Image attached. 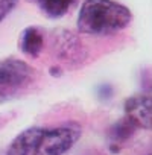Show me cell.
Instances as JSON below:
<instances>
[{"label":"cell","instance_id":"1","mask_svg":"<svg viewBox=\"0 0 152 155\" xmlns=\"http://www.w3.org/2000/svg\"><path fill=\"white\" fill-rule=\"evenodd\" d=\"M81 134V125L76 122L52 128L32 126L11 141L6 155H64L76 144Z\"/></svg>","mask_w":152,"mask_h":155},{"label":"cell","instance_id":"2","mask_svg":"<svg viewBox=\"0 0 152 155\" xmlns=\"http://www.w3.org/2000/svg\"><path fill=\"white\" fill-rule=\"evenodd\" d=\"M132 20L129 8L116 0H85L76 20L78 31L87 35H111Z\"/></svg>","mask_w":152,"mask_h":155},{"label":"cell","instance_id":"3","mask_svg":"<svg viewBox=\"0 0 152 155\" xmlns=\"http://www.w3.org/2000/svg\"><path fill=\"white\" fill-rule=\"evenodd\" d=\"M37 79V71L25 61L8 58L0 61V104L18 97Z\"/></svg>","mask_w":152,"mask_h":155},{"label":"cell","instance_id":"4","mask_svg":"<svg viewBox=\"0 0 152 155\" xmlns=\"http://www.w3.org/2000/svg\"><path fill=\"white\" fill-rule=\"evenodd\" d=\"M52 53L59 61V64L68 67V68H78L81 67L88 52L81 43V40L73 32L56 29L52 34Z\"/></svg>","mask_w":152,"mask_h":155},{"label":"cell","instance_id":"5","mask_svg":"<svg viewBox=\"0 0 152 155\" xmlns=\"http://www.w3.org/2000/svg\"><path fill=\"white\" fill-rule=\"evenodd\" d=\"M125 116L129 117L138 129H150L152 126V104L149 96H134L125 102Z\"/></svg>","mask_w":152,"mask_h":155},{"label":"cell","instance_id":"6","mask_svg":"<svg viewBox=\"0 0 152 155\" xmlns=\"http://www.w3.org/2000/svg\"><path fill=\"white\" fill-rule=\"evenodd\" d=\"M44 47V34L37 26L26 28L20 35V49L31 58H38Z\"/></svg>","mask_w":152,"mask_h":155},{"label":"cell","instance_id":"7","mask_svg":"<svg viewBox=\"0 0 152 155\" xmlns=\"http://www.w3.org/2000/svg\"><path fill=\"white\" fill-rule=\"evenodd\" d=\"M43 14L49 18H61L73 6L76 0H35Z\"/></svg>","mask_w":152,"mask_h":155},{"label":"cell","instance_id":"8","mask_svg":"<svg viewBox=\"0 0 152 155\" xmlns=\"http://www.w3.org/2000/svg\"><path fill=\"white\" fill-rule=\"evenodd\" d=\"M138 129V126L126 116H123L119 122H116L110 131H108V137L113 143H122V141H126L128 138H131L135 131Z\"/></svg>","mask_w":152,"mask_h":155},{"label":"cell","instance_id":"9","mask_svg":"<svg viewBox=\"0 0 152 155\" xmlns=\"http://www.w3.org/2000/svg\"><path fill=\"white\" fill-rule=\"evenodd\" d=\"M18 0H0V23H2L17 6Z\"/></svg>","mask_w":152,"mask_h":155},{"label":"cell","instance_id":"10","mask_svg":"<svg viewBox=\"0 0 152 155\" xmlns=\"http://www.w3.org/2000/svg\"><path fill=\"white\" fill-rule=\"evenodd\" d=\"M61 71H62V70H61L58 65H53V67L50 68V74H52V76H61Z\"/></svg>","mask_w":152,"mask_h":155},{"label":"cell","instance_id":"11","mask_svg":"<svg viewBox=\"0 0 152 155\" xmlns=\"http://www.w3.org/2000/svg\"><path fill=\"white\" fill-rule=\"evenodd\" d=\"M82 155H101V153H99L97 150H90V149H88V150H85Z\"/></svg>","mask_w":152,"mask_h":155},{"label":"cell","instance_id":"12","mask_svg":"<svg viewBox=\"0 0 152 155\" xmlns=\"http://www.w3.org/2000/svg\"><path fill=\"white\" fill-rule=\"evenodd\" d=\"M147 155H150V153H147Z\"/></svg>","mask_w":152,"mask_h":155}]
</instances>
